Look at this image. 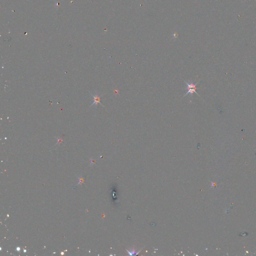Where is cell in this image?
Instances as JSON below:
<instances>
[{"instance_id": "6da1fadb", "label": "cell", "mask_w": 256, "mask_h": 256, "mask_svg": "<svg viewBox=\"0 0 256 256\" xmlns=\"http://www.w3.org/2000/svg\"><path fill=\"white\" fill-rule=\"evenodd\" d=\"M186 84L187 85V89H188V92L187 93L185 96H186L187 95H188L189 94H191L192 95H193V94L195 93L197 95L198 94L197 92H196V90H197V88H196V85H197L198 83H197L196 84L194 85L193 84V83H188V82H185Z\"/></svg>"}, {"instance_id": "7a4b0ae2", "label": "cell", "mask_w": 256, "mask_h": 256, "mask_svg": "<svg viewBox=\"0 0 256 256\" xmlns=\"http://www.w3.org/2000/svg\"><path fill=\"white\" fill-rule=\"evenodd\" d=\"M93 97H94V103L93 104V105L94 104H97L98 103H100V97H99L97 95L95 96H93Z\"/></svg>"}]
</instances>
